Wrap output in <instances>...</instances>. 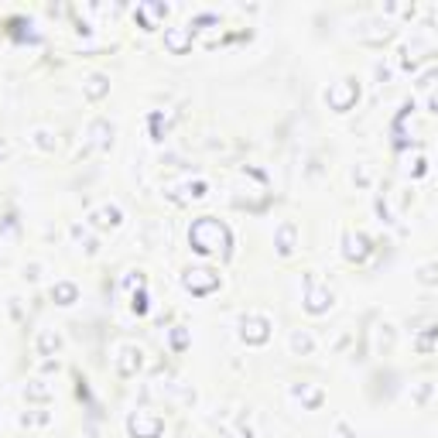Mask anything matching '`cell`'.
Listing matches in <instances>:
<instances>
[{"label": "cell", "instance_id": "cell-1", "mask_svg": "<svg viewBox=\"0 0 438 438\" xmlns=\"http://www.w3.org/2000/svg\"><path fill=\"white\" fill-rule=\"evenodd\" d=\"M189 243H192V250H199V253H219V257H226V253H230V230H226L219 219L202 216V219L192 223V230H189Z\"/></svg>", "mask_w": 438, "mask_h": 438}, {"label": "cell", "instance_id": "cell-2", "mask_svg": "<svg viewBox=\"0 0 438 438\" xmlns=\"http://www.w3.org/2000/svg\"><path fill=\"white\" fill-rule=\"evenodd\" d=\"M127 428H130L134 438H158L164 432V418H161L158 411H134L130 421H127Z\"/></svg>", "mask_w": 438, "mask_h": 438}, {"label": "cell", "instance_id": "cell-3", "mask_svg": "<svg viewBox=\"0 0 438 438\" xmlns=\"http://www.w3.org/2000/svg\"><path fill=\"white\" fill-rule=\"evenodd\" d=\"M357 96H359V86L353 79H343V82H336L329 93H325V103L332 107V110H350L353 103H357Z\"/></svg>", "mask_w": 438, "mask_h": 438}, {"label": "cell", "instance_id": "cell-4", "mask_svg": "<svg viewBox=\"0 0 438 438\" xmlns=\"http://www.w3.org/2000/svg\"><path fill=\"white\" fill-rule=\"evenodd\" d=\"M240 336H243L250 346H260V343H267V336H271V322L264 319V315H243V319H240Z\"/></svg>", "mask_w": 438, "mask_h": 438}, {"label": "cell", "instance_id": "cell-5", "mask_svg": "<svg viewBox=\"0 0 438 438\" xmlns=\"http://www.w3.org/2000/svg\"><path fill=\"white\" fill-rule=\"evenodd\" d=\"M305 284H308V295H305V312H312V315L329 312V308H332V291H329V288H322L315 278H305Z\"/></svg>", "mask_w": 438, "mask_h": 438}, {"label": "cell", "instance_id": "cell-6", "mask_svg": "<svg viewBox=\"0 0 438 438\" xmlns=\"http://www.w3.org/2000/svg\"><path fill=\"white\" fill-rule=\"evenodd\" d=\"M185 288L192 291V295H209V291H216L219 288V274L216 271H209V267H196V271H185Z\"/></svg>", "mask_w": 438, "mask_h": 438}, {"label": "cell", "instance_id": "cell-7", "mask_svg": "<svg viewBox=\"0 0 438 438\" xmlns=\"http://www.w3.org/2000/svg\"><path fill=\"white\" fill-rule=\"evenodd\" d=\"M86 137H89V148L107 151V148L114 144V127H110L107 120H93V123H89V130H86Z\"/></svg>", "mask_w": 438, "mask_h": 438}, {"label": "cell", "instance_id": "cell-8", "mask_svg": "<svg viewBox=\"0 0 438 438\" xmlns=\"http://www.w3.org/2000/svg\"><path fill=\"white\" fill-rule=\"evenodd\" d=\"M89 219H93V226H100V230H114V226L123 223V212H120V205H100Z\"/></svg>", "mask_w": 438, "mask_h": 438}, {"label": "cell", "instance_id": "cell-9", "mask_svg": "<svg viewBox=\"0 0 438 438\" xmlns=\"http://www.w3.org/2000/svg\"><path fill=\"white\" fill-rule=\"evenodd\" d=\"M120 357H123V359H117V370L123 373V377H134V373L141 370V357H144V353H141L137 346H123V350H120Z\"/></svg>", "mask_w": 438, "mask_h": 438}, {"label": "cell", "instance_id": "cell-10", "mask_svg": "<svg viewBox=\"0 0 438 438\" xmlns=\"http://www.w3.org/2000/svg\"><path fill=\"white\" fill-rule=\"evenodd\" d=\"M164 45H168L175 55H182V52L192 45V28H171V31L164 35Z\"/></svg>", "mask_w": 438, "mask_h": 438}, {"label": "cell", "instance_id": "cell-11", "mask_svg": "<svg viewBox=\"0 0 438 438\" xmlns=\"http://www.w3.org/2000/svg\"><path fill=\"white\" fill-rule=\"evenodd\" d=\"M366 253H370V240L363 233H346V257L350 260H366Z\"/></svg>", "mask_w": 438, "mask_h": 438}, {"label": "cell", "instance_id": "cell-12", "mask_svg": "<svg viewBox=\"0 0 438 438\" xmlns=\"http://www.w3.org/2000/svg\"><path fill=\"white\" fill-rule=\"evenodd\" d=\"M52 298H55L58 305H72V302L79 298V288H76V284H69V281H62V284H55V288H52Z\"/></svg>", "mask_w": 438, "mask_h": 438}, {"label": "cell", "instance_id": "cell-13", "mask_svg": "<svg viewBox=\"0 0 438 438\" xmlns=\"http://www.w3.org/2000/svg\"><path fill=\"white\" fill-rule=\"evenodd\" d=\"M295 233H298L295 223H284V226L278 230V253L281 257H288V253L295 250Z\"/></svg>", "mask_w": 438, "mask_h": 438}, {"label": "cell", "instance_id": "cell-14", "mask_svg": "<svg viewBox=\"0 0 438 438\" xmlns=\"http://www.w3.org/2000/svg\"><path fill=\"white\" fill-rule=\"evenodd\" d=\"M291 394L302 400V404H308V407H319V404H322V391H319V387H308V384L291 387Z\"/></svg>", "mask_w": 438, "mask_h": 438}, {"label": "cell", "instance_id": "cell-15", "mask_svg": "<svg viewBox=\"0 0 438 438\" xmlns=\"http://www.w3.org/2000/svg\"><path fill=\"white\" fill-rule=\"evenodd\" d=\"M107 89H110L107 76H89V79H86V86H82V93H86L89 100H100V96H103Z\"/></svg>", "mask_w": 438, "mask_h": 438}, {"label": "cell", "instance_id": "cell-16", "mask_svg": "<svg viewBox=\"0 0 438 438\" xmlns=\"http://www.w3.org/2000/svg\"><path fill=\"white\" fill-rule=\"evenodd\" d=\"M312 336L308 332H291V353H298V357H308L312 353Z\"/></svg>", "mask_w": 438, "mask_h": 438}, {"label": "cell", "instance_id": "cell-17", "mask_svg": "<svg viewBox=\"0 0 438 438\" xmlns=\"http://www.w3.org/2000/svg\"><path fill=\"white\" fill-rule=\"evenodd\" d=\"M58 343H62V339H58L52 329H45V332H41V339H38V353H45V357H48L52 350H58Z\"/></svg>", "mask_w": 438, "mask_h": 438}, {"label": "cell", "instance_id": "cell-18", "mask_svg": "<svg viewBox=\"0 0 438 438\" xmlns=\"http://www.w3.org/2000/svg\"><path fill=\"white\" fill-rule=\"evenodd\" d=\"M31 141L38 144L41 151H55V141H52V130H45V127H38V130L31 134Z\"/></svg>", "mask_w": 438, "mask_h": 438}, {"label": "cell", "instance_id": "cell-19", "mask_svg": "<svg viewBox=\"0 0 438 438\" xmlns=\"http://www.w3.org/2000/svg\"><path fill=\"white\" fill-rule=\"evenodd\" d=\"M24 394H28V398H35V400H45V398H52V387H45L41 380H35L31 387H24Z\"/></svg>", "mask_w": 438, "mask_h": 438}, {"label": "cell", "instance_id": "cell-20", "mask_svg": "<svg viewBox=\"0 0 438 438\" xmlns=\"http://www.w3.org/2000/svg\"><path fill=\"white\" fill-rule=\"evenodd\" d=\"M134 312H137V315L148 312V298H144V295H134Z\"/></svg>", "mask_w": 438, "mask_h": 438}, {"label": "cell", "instance_id": "cell-21", "mask_svg": "<svg viewBox=\"0 0 438 438\" xmlns=\"http://www.w3.org/2000/svg\"><path fill=\"white\" fill-rule=\"evenodd\" d=\"M421 281H425V284L435 281V264H425V267H421Z\"/></svg>", "mask_w": 438, "mask_h": 438}, {"label": "cell", "instance_id": "cell-22", "mask_svg": "<svg viewBox=\"0 0 438 438\" xmlns=\"http://www.w3.org/2000/svg\"><path fill=\"white\" fill-rule=\"evenodd\" d=\"M171 343H175V346L182 350V346H185V332H182V329H175V336H171Z\"/></svg>", "mask_w": 438, "mask_h": 438}, {"label": "cell", "instance_id": "cell-23", "mask_svg": "<svg viewBox=\"0 0 438 438\" xmlns=\"http://www.w3.org/2000/svg\"><path fill=\"white\" fill-rule=\"evenodd\" d=\"M7 155H10V148H7V141H0V161L7 158Z\"/></svg>", "mask_w": 438, "mask_h": 438}]
</instances>
